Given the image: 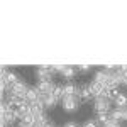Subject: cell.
<instances>
[{"mask_svg":"<svg viewBox=\"0 0 127 127\" xmlns=\"http://www.w3.org/2000/svg\"><path fill=\"white\" fill-rule=\"evenodd\" d=\"M93 108H95V112H97V114H110V112H112L110 100L105 98V97L95 98V105H93Z\"/></svg>","mask_w":127,"mask_h":127,"instance_id":"6da1fadb","label":"cell"},{"mask_svg":"<svg viewBox=\"0 0 127 127\" xmlns=\"http://www.w3.org/2000/svg\"><path fill=\"white\" fill-rule=\"evenodd\" d=\"M112 73H114V71H110V69H100V71L95 73V81L100 83V85H103V87H110Z\"/></svg>","mask_w":127,"mask_h":127,"instance_id":"7a4b0ae2","label":"cell"},{"mask_svg":"<svg viewBox=\"0 0 127 127\" xmlns=\"http://www.w3.org/2000/svg\"><path fill=\"white\" fill-rule=\"evenodd\" d=\"M53 66H39L36 69V78L37 81H49L53 78Z\"/></svg>","mask_w":127,"mask_h":127,"instance_id":"3957f363","label":"cell"},{"mask_svg":"<svg viewBox=\"0 0 127 127\" xmlns=\"http://www.w3.org/2000/svg\"><path fill=\"white\" fill-rule=\"evenodd\" d=\"M78 103H80L78 97H63V100H61V107L66 112H75L78 108Z\"/></svg>","mask_w":127,"mask_h":127,"instance_id":"277c9868","label":"cell"},{"mask_svg":"<svg viewBox=\"0 0 127 127\" xmlns=\"http://www.w3.org/2000/svg\"><path fill=\"white\" fill-rule=\"evenodd\" d=\"M27 90H29V88H27V85H26V83L20 80L19 83H15L14 87H10L9 92L12 93V95H17V97H20V98H26V95H27Z\"/></svg>","mask_w":127,"mask_h":127,"instance_id":"5b68a950","label":"cell"},{"mask_svg":"<svg viewBox=\"0 0 127 127\" xmlns=\"http://www.w3.org/2000/svg\"><path fill=\"white\" fill-rule=\"evenodd\" d=\"M36 88L39 90L42 95H49V93H53V92H54L56 85L53 83V80H49V81H37Z\"/></svg>","mask_w":127,"mask_h":127,"instance_id":"8992f818","label":"cell"},{"mask_svg":"<svg viewBox=\"0 0 127 127\" xmlns=\"http://www.w3.org/2000/svg\"><path fill=\"white\" fill-rule=\"evenodd\" d=\"M88 90H90V93H92V97L93 98H98L103 95V90H105V87L103 85H100V83H97L95 80L88 85Z\"/></svg>","mask_w":127,"mask_h":127,"instance_id":"52a82bcc","label":"cell"},{"mask_svg":"<svg viewBox=\"0 0 127 127\" xmlns=\"http://www.w3.org/2000/svg\"><path fill=\"white\" fill-rule=\"evenodd\" d=\"M19 119V114H17V110L15 108H10L7 114H2V122H5L7 126H12V124H15V120Z\"/></svg>","mask_w":127,"mask_h":127,"instance_id":"ba28073f","label":"cell"},{"mask_svg":"<svg viewBox=\"0 0 127 127\" xmlns=\"http://www.w3.org/2000/svg\"><path fill=\"white\" fill-rule=\"evenodd\" d=\"M26 100L31 102V103H32V102H37V100H42V93H41L36 87L29 88V90H27V95H26Z\"/></svg>","mask_w":127,"mask_h":127,"instance_id":"9c48e42d","label":"cell"},{"mask_svg":"<svg viewBox=\"0 0 127 127\" xmlns=\"http://www.w3.org/2000/svg\"><path fill=\"white\" fill-rule=\"evenodd\" d=\"M42 102H44V107L53 108L56 103L59 102V98L54 95V93H49V95H42Z\"/></svg>","mask_w":127,"mask_h":127,"instance_id":"30bf717a","label":"cell"},{"mask_svg":"<svg viewBox=\"0 0 127 127\" xmlns=\"http://www.w3.org/2000/svg\"><path fill=\"white\" fill-rule=\"evenodd\" d=\"M110 117L114 119V120H117V122L126 120V108H114L110 112Z\"/></svg>","mask_w":127,"mask_h":127,"instance_id":"8fae6325","label":"cell"},{"mask_svg":"<svg viewBox=\"0 0 127 127\" xmlns=\"http://www.w3.org/2000/svg\"><path fill=\"white\" fill-rule=\"evenodd\" d=\"M75 75H76V68H73V66H64V69L61 71V76L66 80H73Z\"/></svg>","mask_w":127,"mask_h":127,"instance_id":"7c38bea8","label":"cell"},{"mask_svg":"<svg viewBox=\"0 0 127 127\" xmlns=\"http://www.w3.org/2000/svg\"><path fill=\"white\" fill-rule=\"evenodd\" d=\"M114 103H115V108H127V95L119 93V97L114 100Z\"/></svg>","mask_w":127,"mask_h":127,"instance_id":"4fadbf2b","label":"cell"},{"mask_svg":"<svg viewBox=\"0 0 127 127\" xmlns=\"http://www.w3.org/2000/svg\"><path fill=\"white\" fill-rule=\"evenodd\" d=\"M92 98V93H90V90L87 88H80V100H90Z\"/></svg>","mask_w":127,"mask_h":127,"instance_id":"5bb4252c","label":"cell"},{"mask_svg":"<svg viewBox=\"0 0 127 127\" xmlns=\"http://www.w3.org/2000/svg\"><path fill=\"white\" fill-rule=\"evenodd\" d=\"M108 120H110V114H98V117H97V122H98V124L105 126Z\"/></svg>","mask_w":127,"mask_h":127,"instance_id":"9a60e30c","label":"cell"},{"mask_svg":"<svg viewBox=\"0 0 127 127\" xmlns=\"http://www.w3.org/2000/svg\"><path fill=\"white\" fill-rule=\"evenodd\" d=\"M103 127H120V122H117V120H114V119L110 117V120H108Z\"/></svg>","mask_w":127,"mask_h":127,"instance_id":"2e32d148","label":"cell"},{"mask_svg":"<svg viewBox=\"0 0 127 127\" xmlns=\"http://www.w3.org/2000/svg\"><path fill=\"white\" fill-rule=\"evenodd\" d=\"M83 127H98V122H95V120H87Z\"/></svg>","mask_w":127,"mask_h":127,"instance_id":"e0dca14e","label":"cell"},{"mask_svg":"<svg viewBox=\"0 0 127 127\" xmlns=\"http://www.w3.org/2000/svg\"><path fill=\"white\" fill-rule=\"evenodd\" d=\"M80 71H83V73H87V71H88V69H90V66H85V64H83V66H80Z\"/></svg>","mask_w":127,"mask_h":127,"instance_id":"ac0fdd59","label":"cell"},{"mask_svg":"<svg viewBox=\"0 0 127 127\" xmlns=\"http://www.w3.org/2000/svg\"><path fill=\"white\" fill-rule=\"evenodd\" d=\"M64 127H78L76 122H68V124H64Z\"/></svg>","mask_w":127,"mask_h":127,"instance_id":"d6986e66","label":"cell"},{"mask_svg":"<svg viewBox=\"0 0 127 127\" xmlns=\"http://www.w3.org/2000/svg\"><path fill=\"white\" fill-rule=\"evenodd\" d=\"M124 85L127 87V75H126V78H124Z\"/></svg>","mask_w":127,"mask_h":127,"instance_id":"ffe728a7","label":"cell"},{"mask_svg":"<svg viewBox=\"0 0 127 127\" xmlns=\"http://www.w3.org/2000/svg\"><path fill=\"white\" fill-rule=\"evenodd\" d=\"M19 127H26V126H19Z\"/></svg>","mask_w":127,"mask_h":127,"instance_id":"44dd1931","label":"cell"}]
</instances>
